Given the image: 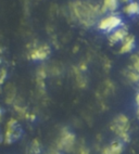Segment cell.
Wrapping results in <instances>:
<instances>
[{"label":"cell","instance_id":"14","mask_svg":"<svg viewBox=\"0 0 139 154\" xmlns=\"http://www.w3.org/2000/svg\"><path fill=\"white\" fill-rule=\"evenodd\" d=\"M78 154H89V150L87 148L81 146V148H79V150H78Z\"/></svg>","mask_w":139,"mask_h":154},{"label":"cell","instance_id":"16","mask_svg":"<svg viewBox=\"0 0 139 154\" xmlns=\"http://www.w3.org/2000/svg\"><path fill=\"white\" fill-rule=\"evenodd\" d=\"M136 103H137V105H138V109H139V91H138V94H136Z\"/></svg>","mask_w":139,"mask_h":154},{"label":"cell","instance_id":"2","mask_svg":"<svg viewBox=\"0 0 139 154\" xmlns=\"http://www.w3.org/2000/svg\"><path fill=\"white\" fill-rule=\"evenodd\" d=\"M111 130L115 132L121 140L124 142H127L129 140V136H128V130H129V119L127 116L120 114L117 115L112 122L111 126H110Z\"/></svg>","mask_w":139,"mask_h":154},{"label":"cell","instance_id":"13","mask_svg":"<svg viewBox=\"0 0 139 154\" xmlns=\"http://www.w3.org/2000/svg\"><path fill=\"white\" fill-rule=\"evenodd\" d=\"M131 60H133V65H131V67H133L136 72H138L139 73V53L138 54L133 55Z\"/></svg>","mask_w":139,"mask_h":154},{"label":"cell","instance_id":"12","mask_svg":"<svg viewBox=\"0 0 139 154\" xmlns=\"http://www.w3.org/2000/svg\"><path fill=\"white\" fill-rule=\"evenodd\" d=\"M126 77L131 83H139V73L135 71L131 66L126 71Z\"/></svg>","mask_w":139,"mask_h":154},{"label":"cell","instance_id":"6","mask_svg":"<svg viewBox=\"0 0 139 154\" xmlns=\"http://www.w3.org/2000/svg\"><path fill=\"white\" fill-rule=\"evenodd\" d=\"M127 35H128L127 28L124 27V26H120L119 28H116V29H114L113 32H111V34L109 35V42H110L112 46L119 44V42H122Z\"/></svg>","mask_w":139,"mask_h":154},{"label":"cell","instance_id":"19","mask_svg":"<svg viewBox=\"0 0 139 154\" xmlns=\"http://www.w3.org/2000/svg\"><path fill=\"white\" fill-rule=\"evenodd\" d=\"M52 154H60V153H58V152H56V153H52Z\"/></svg>","mask_w":139,"mask_h":154},{"label":"cell","instance_id":"7","mask_svg":"<svg viewBox=\"0 0 139 154\" xmlns=\"http://www.w3.org/2000/svg\"><path fill=\"white\" fill-rule=\"evenodd\" d=\"M136 46V40H135V37L133 35H127L125 37V39L122 42V46H121L120 52L122 54L124 53H129L131 52Z\"/></svg>","mask_w":139,"mask_h":154},{"label":"cell","instance_id":"10","mask_svg":"<svg viewBox=\"0 0 139 154\" xmlns=\"http://www.w3.org/2000/svg\"><path fill=\"white\" fill-rule=\"evenodd\" d=\"M120 6L119 0H103L102 7H101V14H104L107 12L109 13H115Z\"/></svg>","mask_w":139,"mask_h":154},{"label":"cell","instance_id":"17","mask_svg":"<svg viewBox=\"0 0 139 154\" xmlns=\"http://www.w3.org/2000/svg\"><path fill=\"white\" fill-rule=\"evenodd\" d=\"M119 1H121V2H124V3H128V2H131V0H119Z\"/></svg>","mask_w":139,"mask_h":154},{"label":"cell","instance_id":"1","mask_svg":"<svg viewBox=\"0 0 139 154\" xmlns=\"http://www.w3.org/2000/svg\"><path fill=\"white\" fill-rule=\"evenodd\" d=\"M70 10L73 17L85 27H90L99 20L101 9L97 5L87 1H74L71 3Z\"/></svg>","mask_w":139,"mask_h":154},{"label":"cell","instance_id":"15","mask_svg":"<svg viewBox=\"0 0 139 154\" xmlns=\"http://www.w3.org/2000/svg\"><path fill=\"white\" fill-rule=\"evenodd\" d=\"M6 78V72L2 71L1 72V75H0V84H2L3 83V79Z\"/></svg>","mask_w":139,"mask_h":154},{"label":"cell","instance_id":"18","mask_svg":"<svg viewBox=\"0 0 139 154\" xmlns=\"http://www.w3.org/2000/svg\"><path fill=\"white\" fill-rule=\"evenodd\" d=\"M1 115H2V112H1V109H0V119H1Z\"/></svg>","mask_w":139,"mask_h":154},{"label":"cell","instance_id":"9","mask_svg":"<svg viewBox=\"0 0 139 154\" xmlns=\"http://www.w3.org/2000/svg\"><path fill=\"white\" fill-rule=\"evenodd\" d=\"M124 150V144L122 141H114L110 146H106L103 149L101 154H122Z\"/></svg>","mask_w":139,"mask_h":154},{"label":"cell","instance_id":"11","mask_svg":"<svg viewBox=\"0 0 139 154\" xmlns=\"http://www.w3.org/2000/svg\"><path fill=\"white\" fill-rule=\"evenodd\" d=\"M123 11L126 15L128 17H135V15H139V2L135 1V0H131V2H128Z\"/></svg>","mask_w":139,"mask_h":154},{"label":"cell","instance_id":"3","mask_svg":"<svg viewBox=\"0 0 139 154\" xmlns=\"http://www.w3.org/2000/svg\"><path fill=\"white\" fill-rule=\"evenodd\" d=\"M123 25V20L120 15L115 13H109L103 17L98 20L97 27L101 32L104 33H111L114 29L119 28Z\"/></svg>","mask_w":139,"mask_h":154},{"label":"cell","instance_id":"5","mask_svg":"<svg viewBox=\"0 0 139 154\" xmlns=\"http://www.w3.org/2000/svg\"><path fill=\"white\" fill-rule=\"evenodd\" d=\"M49 53H50V48L47 45H42V46H38L31 50L29 59L33 61H42L48 58Z\"/></svg>","mask_w":139,"mask_h":154},{"label":"cell","instance_id":"4","mask_svg":"<svg viewBox=\"0 0 139 154\" xmlns=\"http://www.w3.org/2000/svg\"><path fill=\"white\" fill-rule=\"evenodd\" d=\"M74 144H75V136L73 135L71 131H69V130L64 129L61 132V136H60L58 143H57L58 149L70 152L73 150Z\"/></svg>","mask_w":139,"mask_h":154},{"label":"cell","instance_id":"8","mask_svg":"<svg viewBox=\"0 0 139 154\" xmlns=\"http://www.w3.org/2000/svg\"><path fill=\"white\" fill-rule=\"evenodd\" d=\"M17 132H20V131H17V121L15 119H10L7 125V129H6V140L8 143L12 142L13 140L17 139V136L15 134Z\"/></svg>","mask_w":139,"mask_h":154}]
</instances>
